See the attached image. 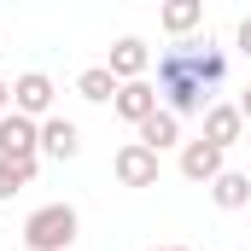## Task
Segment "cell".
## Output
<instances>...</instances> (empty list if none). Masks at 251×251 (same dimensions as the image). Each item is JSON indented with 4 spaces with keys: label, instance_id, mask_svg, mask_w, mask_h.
Instances as JSON below:
<instances>
[{
    "label": "cell",
    "instance_id": "6da1fadb",
    "mask_svg": "<svg viewBox=\"0 0 251 251\" xmlns=\"http://www.w3.org/2000/svg\"><path fill=\"white\" fill-rule=\"evenodd\" d=\"M228 76V53L222 47H210V35L199 41H170L164 47V59H158V105L170 111V117H193V111H204L210 100V88Z\"/></svg>",
    "mask_w": 251,
    "mask_h": 251
},
{
    "label": "cell",
    "instance_id": "7a4b0ae2",
    "mask_svg": "<svg viewBox=\"0 0 251 251\" xmlns=\"http://www.w3.org/2000/svg\"><path fill=\"white\" fill-rule=\"evenodd\" d=\"M76 234H82L76 204H41V210L24 216V246L29 251H70Z\"/></svg>",
    "mask_w": 251,
    "mask_h": 251
},
{
    "label": "cell",
    "instance_id": "3957f363",
    "mask_svg": "<svg viewBox=\"0 0 251 251\" xmlns=\"http://www.w3.org/2000/svg\"><path fill=\"white\" fill-rule=\"evenodd\" d=\"M53 100H59V88H53L47 70H24V76L12 82V111H24L29 123H47V117H53Z\"/></svg>",
    "mask_w": 251,
    "mask_h": 251
},
{
    "label": "cell",
    "instance_id": "277c9868",
    "mask_svg": "<svg viewBox=\"0 0 251 251\" xmlns=\"http://www.w3.org/2000/svg\"><path fill=\"white\" fill-rule=\"evenodd\" d=\"M0 158H6V164L41 158V123H29L24 111H6V117H0Z\"/></svg>",
    "mask_w": 251,
    "mask_h": 251
},
{
    "label": "cell",
    "instance_id": "5b68a950",
    "mask_svg": "<svg viewBox=\"0 0 251 251\" xmlns=\"http://www.w3.org/2000/svg\"><path fill=\"white\" fill-rule=\"evenodd\" d=\"M111 170H117L123 187H158V152H146L140 140H123V146H117Z\"/></svg>",
    "mask_w": 251,
    "mask_h": 251
},
{
    "label": "cell",
    "instance_id": "8992f818",
    "mask_svg": "<svg viewBox=\"0 0 251 251\" xmlns=\"http://www.w3.org/2000/svg\"><path fill=\"white\" fill-rule=\"evenodd\" d=\"M222 170H228V164H222V146H210L204 134H199V140H181V176H187L193 187H210Z\"/></svg>",
    "mask_w": 251,
    "mask_h": 251
},
{
    "label": "cell",
    "instance_id": "52a82bcc",
    "mask_svg": "<svg viewBox=\"0 0 251 251\" xmlns=\"http://www.w3.org/2000/svg\"><path fill=\"white\" fill-rule=\"evenodd\" d=\"M146 64H152V47H146L140 35H123V41L111 47V59H105V70H111L117 82H146Z\"/></svg>",
    "mask_w": 251,
    "mask_h": 251
},
{
    "label": "cell",
    "instance_id": "ba28073f",
    "mask_svg": "<svg viewBox=\"0 0 251 251\" xmlns=\"http://www.w3.org/2000/svg\"><path fill=\"white\" fill-rule=\"evenodd\" d=\"M240 134H246L240 105H228V100H210V105H204V140H210V146H222V152H228Z\"/></svg>",
    "mask_w": 251,
    "mask_h": 251
},
{
    "label": "cell",
    "instance_id": "9c48e42d",
    "mask_svg": "<svg viewBox=\"0 0 251 251\" xmlns=\"http://www.w3.org/2000/svg\"><path fill=\"white\" fill-rule=\"evenodd\" d=\"M111 111H117L123 123L140 128L152 111H164V105H158V88H152V82H123V88H117V100H111Z\"/></svg>",
    "mask_w": 251,
    "mask_h": 251
},
{
    "label": "cell",
    "instance_id": "30bf717a",
    "mask_svg": "<svg viewBox=\"0 0 251 251\" xmlns=\"http://www.w3.org/2000/svg\"><path fill=\"white\" fill-rule=\"evenodd\" d=\"M76 152H82V128L70 123V117H59V111H53V117L41 123V158H59V164H70Z\"/></svg>",
    "mask_w": 251,
    "mask_h": 251
},
{
    "label": "cell",
    "instance_id": "8fae6325",
    "mask_svg": "<svg viewBox=\"0 0 251 251\" xmlns=\"http://www.w3.org/2000/svg\"><path fill=\"white\" fill-rule=\"evenodd\" d=\"M134 140H140L146 152H158V158H164L170 146H181V117H170V111H152L146 123L134 128Z\"/></svg>",
    "mask_w": 251,
    "mask_h": 251
},
{
    "label": "cell",
    "instance_id": "7c38bea8",
    "mask_svg": "<svg viewBox=\"0 0 251 251\" xmlns=\"http://www.w3.org/2000/svg\"><path fill=\"white\" fill-rule=\"evenodd\" d=\"M204 193H210L216 210H246V204H251V176H246V170H222Z\"/></svg>",
    "mask_w": 251,
    "mask_h": 251
},
{
    "label": "cell",
    "instance_id": "4fadbf2b",
    "mask_svg": "<svg viewBox=\"0 0 251 251\" xmlns=\"http://www.w3.org/2000/svg\"><path fill=\"white\" fill-rule=\"evenodd\" d=\"M158 24H164V35H176V41H187L193 29L204 24V6H199V0H170V6L158 12Z\"/></svg>",
    "mask_w": 251,
    "mask_h": 251
},
{
    "label": "cell",
    "instance_id": "5bb4252c",
    "mask_svg": "<svg viewBox=\"0 0 251 251\" xmlns=\"http://www.w3.org/2000/svg\"><path fill=\"white\" fill-rule=\"evenodd\" d=\"M117 88H123V82H117L105 64H88V70L76 76V94H82L88 105H111V100H117Z\"/></svg>",
    "mask_w": 251,
    "mask_h": 251
},
{
    "label": "cell",
    "instance_id": "9a60e30c",
    "mask_svg": "<svg viewBox=\"0 0 251 251\" xmlns=\"http://www.w3.org/2000/svg\"><path fill=\"white\" fill-rule=\"evenodd\" d=\"M29 181H35V158H29V164H6V158H0V199H18Z\"/></svg>",
    "mask_w": 251,
    "mask_h": 251
},
{
    "label": "cell",
    "instance_id": "2e32d148",
    "mask_svg": "<svg viewBox=\"0 0 251 251\" xmlns=\"http://www.w3.org/2000/svg\"><path fill=\"white\" fill-rule=\"evenodd\" d=\"M234 41H240V53H246V59H251V12H246V18H240V29H234Z\"/></svg>",
    "mask_w": 251,
    "mask_h": 251
},
{
    "label": "cell",
    "instance_id": "e0dca14e",
    "mask_svg": "<svg viewBox=\"0 0 251 251\" xmlns=\"http://www.w3.org/2000/svg\"><path fill=\"white\" fill-rule=\"evenodd\" d=\"M12 111V82H0V117Z\"/></svg>",
    "mask_w": 251,
    "mask_h": 251
},
{
    "label": "cell",
    "instance_id": "ac0fdd59",
    "mask_svg": "<svg viewBox=\"0 0 251 251\" xmlns=\"http://www.w3.org/2000/svg\"><path fill=\"white\" fill-rule=\"evenodd\" d=\"M234 105H240V117H246V123H251V88H246V94H240V100H234Z\"/></svg>",
    "mask_w": 251,
    "mask_h": 251
},
{
    "label": "cell",
    "instance_id": "d6986e66",
    "mask_svg": "<svg viewBox=\"0 0 251 251\" xmlns=\"http://www.w3.org/2000/svg\"><path fill=\"white\" fill-rule=\"evenodd\" d=\"M152 251H193V246H152Z\"/></svg>",
    "mask_w": 251,
    "mask_h": 251
},
{
    "label": "cell",
    "instance_id": "ffe728a7",
    "mask_svg": "<svg viewBox=\"0 0 251 251\" xmlns=\"http://www.w3.org/2000/svg\"><path fill=\"white\" fill-rule=\"evenodd\" d=\"M246 176H251V170H246Z\"/></svg>",
    "mask_w": 251,
    "mask_h": 251
},
{
    "label": "cell",
    "instance_id": "44dd1931",
    "mask_svg": "<svg viewBox=\"0 0 251 251\" xmlns=\"http://www.w3.org/2000/svg\"><path fill=\"white\" fill-rule=\"evenodd\" d=\"M246 251H251V246H246Z\"/></svg>",
    "mask_w": 251,
    "mask_h": 251
}]
</instances>
